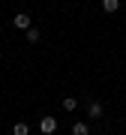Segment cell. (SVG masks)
<instances>
[{
  "label": "cell",
  "mask_w": 126,
  "mask_h": 135,
  "mask_svg": "<svg viewBox=\"0 0 126 135\" xmlns=\"http://www.w3.org/2000/svg\"><path fill=\"white\" fill-rule=\"evenodd\" d=\"M102 114H105V105H102L99 99H93V102H87V117H90V120H99Z\"/></svg>",
  "instance_id": "1"
},
{
  "label": "cell",
  "mask_w": 126,
  "mask_h": 135,
  "mask_svg": "<svg viewBox=\"0 0 126 135\" xmlns=\"http://www.w3.org/2000/svg\"><path fill=\"white\" fill-rule=\"evenodd\" d=\"M12 24H15V30H27V27H33V21H30V15H27V12H15Z\"/></svg>",
  "instance_id": "2"
},
{
  "label": "cell",
  "mask_w": 126,
  "mask_h": 135,
  "mask_svg": "<svg viewBox=\"0 0 126 135\" xmlns=\"http://www.w3.org/2000/svg\"><path fill=\"white\" fill-rule=\"evenodd\" d=\"M39 132H42V135L57 132V120H54V117H39Z\"/></svg>",
  "instance_id": "3"
},
{
  "label": "cell",
  "mask_w": 126,
  "mask_h": 135,
  "mask_svg": "<svg viewBox=\"0 0 126 135\" xmlns=\"http://www.w3.org/2000/svg\"><path fill=\"white\" fill-rule=\"evenodd\" d=\"M24 36H27V42H30V45H36L39 39H42V33H39V27H27V30H24Z\"/></svg>",
  "instance_id": "4"
},
{
  "label": "cell",
  "mask_w": 126,
  "mask_h": 135,
  "mask_svg": "<svg viewBox=\"0 0 126 135\" xmlns=\"http://www.w3.org/2000/svg\"><path fill=\"white\" fill-rule=\"evenodd\" d=\"M72 135H90V126L84 120H78V123H72Z\"/></svg>",
  "instance_id": "5"
},
{
  "label": "cell",
  "mask_w": 126,
  "mask_h": 135,
  "mask_svg": "<svg viewBox=\"0 0 126 135\" xmlns=\"http://www.w3.org/2000/svg\"><path fill=\"white\" fill-rule=\"evenodd\" d=\"M78 108V99L75 96H63V111H75Z\"/></svg>",
  "instance_id": "6"
},
{
  "label": "cell",
  "mask_w": 126,
  "mask_h": 135,
  "mask_svg": "<svg viewBox=\"0 0 126 135\" xmlns=\"http://www.w3.org/2000/svg\"><path fill=\"white\" fill-rule=\"evenodd\" d=\"M102 9L105 12H117L120 9V0H102Z\"/></svg>",
  "instance_id": "7"
},
{
  "label": "cell",
  "mask_w": 126,
  "mask_h": 135,
  "mask_svg": "<svg viewBox=\"0 0 126 135\" xmlns=\"http://www.w3.org/2000/svg\"><path fill=\"white\" fill-rule=\"evenodd\" d=\"M12 132H15V135H30L27 123H15V126H12Z\"/></svg>",
  "instance_id": "8"
}]
</instances>
